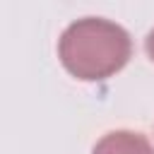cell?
Returning a JSON list of instances; mask_svg holds the SVG:
<instances>
[{
  "instance_id": "cell-1",
  "label": "cell",
  "mask_w": 154,
  "mask_h": 154,
  "mask_svg": "<svg viewBox=\"0 0 154 154\" xmlns=\"http://www.w3.org/2000/svg\"><path fill=\"white\" fill-rule=\"evenodd\" d=\"M63 67L82 82H103L120 72L132 58L130 31L106 17L70 22L58 38Z\"/></svg>"
},
{
  "instance_id": "cell-2",
  "label": "cell",
  "mask_w": 154,
  "mask_h": 154,
  "mask_svg": "<svg viewBox=\"0 0 154 154\" xmlns=\"http://www.w3.org/2000/svg\"><path fill=\"white\" fill-rule=\"evenodd\" d=\"M91 154H154L152 142L140 130H111L101 135V140L94 144Z\"/></svg>"
},
{
  "instance_id": "cell-3",
  "label": "cell",
  "mask_w": 154,
  "mask_h": 154,
  "mask_svg": "<svg viewBox=\"0 0 154 154\" xmlns=\"http://www.w3.org/2000/svg\"><path fill=\"white\" fill-rule=\"evenodd\" d=\"M144 51H147L149 60L154 63V26L149 29V34H147V38H144Z\"/></svg>"
}]
</instances>
